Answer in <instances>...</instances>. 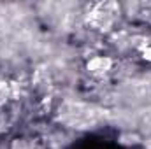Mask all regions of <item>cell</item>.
Instances as JSON below:
<instances>
[{"instance_id":"cell-1","label":"cell","mask_w":151,"mask_h":149,"mask_svg":"<svg viewBox=\"0 0 151 149\" xmlns=\"http://www.w3.org/2000/svg\"><path fill=\"white\" fill-rule=\"evenodd\" d=\"M119 14V5L116 2H100L97 5H93V9L88 14V23L95 28V30H109L113 27Z\"/></svg>"},{"instance_id":"cell-2","label":"cell","mask_w":151,"mask_h":149,"mask_svg":"<svg viewBox=\"0 0 151 149\" xmlns=\"http://www.w3.org/2000/svg\"><path fill=\"white\" fill-rule=\"evenodd\" d=\"M95 112L91 107L83 105V104H67L62 109V119L70 125V126H77V128H84L88 125H91L95 121Z\"/></svg>"},{"instance_id":"cell-3","label":"cell","mask_w":151,"mask_h":149,"mask_svg":"<svg viewBox=\"0 0 151 149\" xmlns=\"http://www.w3.org/2000/svg\"><path fill=\"white\" fill-rule=\"evenodd\" d=\"M109 69H111V60L109 58H93L88 63V70L93 72V74H102V72H107Z\"/></svg>"},{"instance_id":"cell-4","label":"cell","mask_w":151,"mask_h":149,"mask_svg":"<svg viewBox=\"0 0 151 149\" xmlns=\"http://www.w3.org/2000/svg\"><path fill=\"white\" fill-rule=\"evenodd\" d=\"M9 98V86H7V82L5 81H2L0 79V105L2 104H5V100Z\"/></svg>"},{"instance_id":"cell-5","label":"cell","mask_w":151,"mask_h":149,"mask_svg":"<svg viewBox=\"0 0 151 149\" xmlns=\"http://www.w3.org/2000/svg\"><path fill=\"white\" fill-rule=\"evenodd\" d=\"M144 58L151 62V47H146V49H144Z\"/></svg>"}]
</instances>
